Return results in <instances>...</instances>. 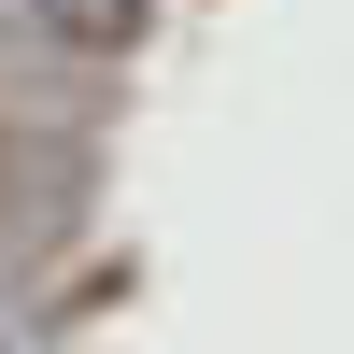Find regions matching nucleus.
Instances as JSON below:
<instances>
[{
	"label": "nucleus",
	"instance_id": "obj_1",
	"mask_svg": "<svg viewBox=\"0 0 354 354\" xmlns=\"http://www.w3.org/2000/svg\"><path fill=\"white\" fill-rule=\"evenodd\" d=\"M28 28H43L57 57H85V71H113V57H142V28H156V0H15Z\"/></svg>",
	"mask_w": 354,
	"mask_h": 354
}]
</instances>
